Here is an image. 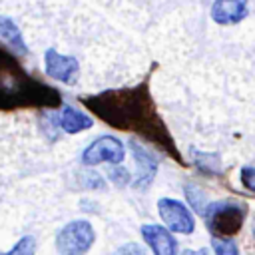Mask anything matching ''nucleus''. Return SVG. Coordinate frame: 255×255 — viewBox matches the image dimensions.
<instances>
[{
  "label": "nucleus",
  "mask_w": 255,
  "mask_h": 255,
  "mask_svg": "<svg viewBox=\"0 0 255 255\" xmlns=\"http://www.w3.org/2000/svg\"><path fill=\"white\" fill-rule=\"evenodd\" d=\"M129 149H131V153H133V159H135V177H133V181H131V187H135V189H145L151 181H153V177H155V173H157V159L149 153V149L147 147H143L141 143H137L135 139H131L129 141Z\"/></svg>",
  "instance_id": "8"
},
{
  "label": "nucleus",
  "mask_w": 255,
  "mask_h": 255,
  "mask_svg": "<svg viewBox=\"0 0 255 255\" xmlns=\"http://www.w3.org/2000/svg\"><path fill=\"white\" fill-rule=\"evenodd\" d=\"M110 179H112L116 185H120V187H124V185H128V183H131L129 171H128V169H124V167H114V169H110Z\"/></svg>",
  "instance_id": "17"
},
{
  "label": "nucleus",
  "mask_w": 255,
  "mask_h": 255,
  "mask_svg": "<svg viewBox=\"0 0 255 255\" xmlns=\"http://www.w3.org/2000/svg\"><path fill=\"white\" fill-rule=\"evenodd\" d=\"M114 255H147V253H145V249H143L139 243L129 241V243L120 245V247L114 251Z\"/></svg>",
  "instance_id": "18"
},
{
  "label": "nucleus",
  "mask_w": 255,
  "mask_h": 255,
  "mask_svg": "<svg viewBox=\"0 0 255 255\" xmlns=\"http://www.w3.org/2000/svg\"><path fill=\"white\" fill-rule=\"evenodd\" d=\"M44 70L52 80H58L62 84H74L80 74V64L74 56H66L54 48H48L44 54Z\"/></svg>",
  "instance_id": "7"
},
{
  "label": "nucleus",
  "mask_w": 255,
  "mask_h": 255,
  "mask_svg": "<svg viewBox=\"0 0 255 255\" xmlns=\"http://www.w3.org/2000/svg\"><path fill=\"white\" fill-rule=\"evenodd\" d=\"M0 38L18 54H28V48H26V42L22 38V32L20 28L14 24L12 18L8 16H0Z\"/></svg>",
  "instance_id": "12"
},
{
  "label": "nucleus",
  "mask_w": 255,
  "mask_h": 255,
  "mask_svg": "<svg viewBox=\"0 0 255 255\" xmlns=\"http://www.w3.org/2000/svg\"><path fill=\"white\" fill-rule=\"evenodd\" d=\"M141 237L153 251V255H177V241L165 225L145 223L141 225Z\"/></svg>",
  "instance_id": "9"
},
{
  "label": "nucleus",
  "mask_w": 255,
  "mask_h": 255,
  "mask_svg": "<svg viewBox=\"0 0 255 255\" xmlns=\"http://www.w3.org/2000/svg\"><path fill=\"white\" fill-rule=\"evenodd\" d=\"M211 247H213L215 255H239V247L233 239L211 237Z\"/></svg>",
  "instance_id": "14"
},
{
  "label": "nucleus",
  "mask_w": 255,
  "mask_h": 255,
  "mask_svg": "<svg viewBox=\"0 0 255 255\" xmlns=\"http://www.w3.org/2000/svg\"><path fill=\"white\" fill-rule=\"evenodd\" d=\"M2 255H36V239H34V235L20 237L16 241V245L10 251L2 253Z\"/></svg>",
  "instance_id": "13"
},
{
  "label": "nucleus",
  "mask_w": 255,
  "mask_h": 255,
  "mask_svg": "<svg viewBox=\"0 0 255 255\" xmlns=\"http://www.w3.org/2000/svg\"><path fill=\"white\" fill-rule=\"evenodd\" d=\"M96 241V231L90 221L74 219L56 233L58 255H86Z\"/></svg>",
  "instance_id": "4"
},
{
  "label": "nucleus",
  "mask_w": 255,
  "mask_h": 255,
  "mask_svg": "<svg viewBox=\"0 0 255 255\" xmlns=\"http://www.w3.org/2000/svg\"><path fill=\"white\" fill-rule=\"evenodd\" d=\"M183 255H207V249H187Z\"/></svg>",
  "instance_id": "19"
},
{
  "label": "nucleus",
  "mask_w": 255,
  "mask_h": 255,
  "mask_svg": "<svg viewBox=\"0 0 255 255\" xmlns=\"http://www.w3.org/2000/svg\"><path fill=\"white\" fill-rule=\"evenodd\" d=\"M80 102L84 108H88V112H92L110 128L135 133L179 165H187L175 145L171 131L159 116L147 80L129 88H116L92 96H82Z\"/></svg>",
  "instance_id": "1"
},
{
  "label": "nucleus",
  "mask_w": 255,
  "mask_h": 255,
  "mask_svg": "<svg viewBox=\"0 0 255 255\" xmlns=\"http://www.w3.org/2000/svg\"><path fill=\"white\" fill-rule=\"evenodd\" d=\"M157 213L163 221V225L171 231V233H181V235H189L195 231V217L189 211V207L173 197H161L157 201Z\"/></svg>",
  "instance_id": "5"
},
{
  "label": "nucleus",
  "mask_w": 255,
  "mask_h": 255,
  "mask_svg": "<svg viewBox=\"0 0 255 255\" xmlns=\"http://www.w3.org/2000/svg\"><path fill=\"white\" fill-rule=\"evenodd\" d=\"M249 14L247 0H215L211 4V20L221 26H233Z\"/></svg>",
  "instance_id": "10"
},
{
  "label": "nucleus",
  "mask_w": 255,
  "mask_h": 255,
  "mask_svg": "<svg viewBox=\"0 0 255 255\" xmlns=\"http://www.w3.org/2000/svg\"><path fill=\"white\" fill-rule=\"evenodd\" d=\"M185 195H187L191 207L203 215L205 209H207V203L203 201V191H201L199 187H195V185H185Z\"/></svg>",
  "instance_id": "15"
},
{
  "label": "nucleus",
  "mask_w": 255,
  "mask_h": 255,
  "mask_svg": "<svg viewBox=\"0 0 255 255\" xmlns=\"http://www.w3.org/2000/svg\"><path fill=\"white\" fill-rule=\"evenodd\" d=\"M60 106V92L34 78L20 60L0 44V112L54 110Z\"/></svg>",
  "instance_id": "2"
},
{
  "label": "nucleus",
  "mask_w": 255,
  "mask_h": 255,
  "mask_svg": "<svg viewBox=\"0 0 255 255\" xmlns=\"http://www.w3.org/2000/svg\"><path fill=\"white\" fill-rule=\"evenodd\" d=\"M253 235H255V219H253Z\"/></svg>",
  "instance_id": "20"
},
{
  "label": "nucleus",
  "mask_w": 255,
  "mask_h": 255,
  "mask_svg": "<svg viewBox=\"0 0 255 255\" xmlns=\"http://www.w3.org/2000/svg\"><path fill=\"white\" fill-rule=\"evenodd\" d=\"M126 157V147L118 137L112 135H100L94 139L84 151H82V163L88 167H94L98 163H114L120 165Z\"/></svg>",
  "instance_id": "6"
},
{
  "label": "nucleus",
  "mask_w": 255,
  "mask_h": 255,
  "mask_svg": "<svg viewBox=\"0 0 255 255\" xmlns=\"http://www.w3.org/2000/svg\"><path fill=\"white\" fill-rule=\"evenodd\" d=\"M239 179H241V185H243L245 189H249L251 193H255V167H251V165L241 167Z\"/></svg>",
  "instance_id": "16"
},
{
  "label": "nucleus",
  "mask_w": 255,
  "mask_h": 255,
  "mask_svg": "<svg viewBox=\"0 0 255 255\" xmlns=\"http://www.w3.org/2000/svg\"><path fill=\"white\" fill-rule=\"evenodd\" d=\"M58 126H60L62 131L74 135V133L90 129L94 126V120L88 114H84V112H80L72 106H62L60 114H58Z\"/></svg>",
  "instance_id": "11"
},
{
  "label": "nucleus",
  "mask_w": 255,
  "mask_h": 255,
  "mask_svg": "<svg viewBox=\"0 0 255 255\" xmlns=\"http://www.w3.org/2000/svg\"><path fill=\"white\" fill-rule=\"evenodd\" d=\"M0 255H2V253H0Z\"/></svg>",
  "instance_id": "21"
},
{
  "label": "nucleus",
  "mask_w": 255,
  "mask_h": 255,
  "mask_svg": "<svg viewBox=\"0 0 255 255\" xmlns=\"http://www.w3.org/2000/svg\"><path fill=\"white\" fill-rule=\"evenodd\" d=\"M245 215H247V203L237 199L213 201L207 205L203 213L205 227L209 229L211 237H221V239H231L233 235H237L243 227Z\"/></svg>",
  "instance_id": "3"
}]
</instances>
